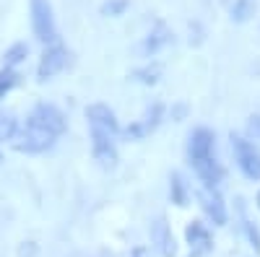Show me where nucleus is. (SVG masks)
<instances>
[{
    "label": "nucleus",
    "mask_w": 260,
    "mask_h": 257,
    "mask_svg": "<svg viewBox=\"0 0 260 257\" xmlns=\"http://www.w3.org/2000/svg\"><path fill=\"white\" fill-rule=\"evenodd\" d=\"M247 138L250 140H260V115H250L247 117Z\"/></svg>",
    "instance_id": "5701e85b"
},
{
    "label": "nucleus",
    "mask_w": 260,
    "mask_h": 257,
    "mask_svg": "<svg viewBox=\"0 0 260 257\" xmlns=\"http://www.w3.org/2000/svg\"><path fill=\"white\" fill-rule=\"evenodd\" d=\"M229 145H232V156H234V164L240 169V174L247 182H260V148L255 145V140H250L247 135H240V133H232Z\"/></svg>",
    "instance_id": "f03ea898"
},
{
    "label": "nucleus",
    "mask_w": 260,
    "mask_h": 257,
    "mask_svg": "<svg viewBox=\"0 0 260 257\" xmlns=\"http://www.w3.org/2000/svg\"><path fill=\"white\" fill-rule=\"evenodd\" d=\"M190 198H192V187L185 179V174L182 171H172L169 174V200L175 203L177 208H187Z\"/></svg>",
    "instance_id": "4468645a"
},
{
    "label": "nucleus",
    "mask_w": 260,
    "mask_h": 257,
    "mask_svg": "<svg viewBox=\"0 0 260 257\" xmlns=\"http://www.w3.org/2000/svg\"><path fill=\"white\" fill-rule=\"evenodd\" d=\"M21 83V73L13 68H0V101H3L16 86Z\"/></svg>",
    "instance_id": "aec40b11"
},
{
    "label": "nucleus",
    "mask_w": 260,
    "mask_h": 257,
    "mask_svg": "<svg viewBox=\"0 0 260 257\" xmlns=\"http://www.w3.org/2000/svg\"><path fill=\"white\" fill-rule=\"evenodd\" d=\"M187 112H190V106L185 101H175V104L169 106V115H172V120H175V122H182L187 117Z\"/></svg>",
    "instance_id": "4be33fe9"
},
{
    "label": "nucleus",
    "mask_w": 260,
    "mask_h": 257,
    "mask_svg": "<svg viewBox=\"0 0 260 257\" xmlns=\"http://www.w3.org/2000/svg\"><path fill=\"white\" fill-rule=\"evenodd\" d=\"M164 115H167V106L161 101L148 104L138 120H133L127 127H122V138L125 140H143V138H148L164 122Z\"/></svg>",
    "instance_id": "6e6552de"
},
{
    "label": "nucleus",
    "mask_w": 260,
    "mask_h": 257,
    "mask_svg": "<svg viewBox=\"0 0 260 257\" xmlns=\"http://www.w3.org/2000/svg\"><path fill=\"white\" fill-rule=\"evenodd\" d=\"M55 140H57L55 133H50V130H45V127H39V125L26 120V125L18 130V135L11 145L18 154H45L55 145Z\"/></svg>",
    "instance_id": "20e7f679"
},
{
    "label": "nucleus",
    "mask_w": 260,
    "mask_h": 257,
    "mask_svg": "<svg viewBox=\"0 0 260 257\" xmlns=\"http://www.w3.org/2000/svg\"><path fill=\"white\" fill-rule=\"evenodd\" d=\"M255 8L257 3L255 0H234L229 13H232V21H237V24H245V21H250L255 16Z\"/></svg>",
    "instance_id": "6ab92c4d"
},
{
    "label": "nucleus",
    "mask_w": 260,
    "mask_h": 257,
    "mask_svg": "<svg viewBox=\"0 0 260 257\" xmlns=\"http://www.w3.org/2000/svg\"><path fill=\"white\" fill-rule=\"evenodd\" d=\"M195 198H198V208L203 213V218L208 221V226L221 229V226L229 224V208H226V200L221 195V190L198 187L195 190Z\"/></svg>",
    "instance_id": "39448f33"
},
{
    "label": "nucleus",
    "mask_w": 260,
    "mask_h": 257,
    "mask_svg": "<svg viewBox=\"0 0 260 257\" xmlns=\"http://www.w3.org/2000/svg\"><path fill=\"white\" fill-rule=\"evenodd\" d=\"M185 244H187V257H208L216 249L213 231L203 218H192L185 224Z\"/></svg>",
    "instance_id": "0eeeda50"
},
{
    "label": "nucleus",
    "mask_w": 260,
    "mask_h": 257,
    "mask_svg": "<svg viewBox=\"0 0 260 257\" xmlns=\"http://www.w3.org/2000/svg\"><path fill=\"white\" fill-rule=\"evenodd\" d=\"M161 65L159 62H146V65H138L136 70H130V81H136L138 86H156L161 81Z\"/></svg>",
    "instance_id": "dca6fc26"
},
{
    "label": "nucleus",
    "mask_w": 260,
    "mask_h": 257,
    "mask_svg": "<svg viewBox=\"0 0 260 257\" xmlns=\"http://www.w3.org/2000/svg\"><path fill=\"white\" fill-rule=\"evenodd\" d=\"M86 120H89V127H96L102 133L122 138V125H120V120H117V115L110 104H102V101L89 104L86 106Z\"/></svg>",
    "instance_id": "f8f14e48"
},
{
    "label": "nucleus",
    "mask_w": 260,
    "mask_h": 257,
    "mask_svg": "<svg viewBox=\"0 0 260 257\" xmlns=\"http://www.w3.org/2000/svg\"><path fill=\"white\" fill-rule=\"evenodd\" d=\"M65 65H68V47L60 45V42H55V45L45 47V52H42V57H39L37 81H39V83L52 81L57 73L65 70Z\"/></svg>",
    "instance_id": "9d476101"
},
{
    "label": "nucleus",
    "mask_w": 260,
    "mask_h": 257,
    "mask_svg": "<svg viewBox=\"0 0 260 257\" xmlns=\"http://www.w3.org/2000/svg\"><path fill=\"white\" fill-rule=\"evenodd\" d=\"M130 257H156V254L148 244H136L133 249H130Z\"/></svg>",
    "instance_id": "b1692460"
},
{
    "label": "nucleus",
    "mask_w": 260,
    "mask_h": 257,
    "mask_svg": "<svg viewBox=\"0 0 260 257\" xmlns=\"http://www.w3.org/2000/svg\"><path fill=\"white\" fill-rule=\"evenodd\" d=\"M89 138H91V154L99 161V166L104 169H115L120 161V148H117V138L110 133H102L96 127H89Z\"/></svg>",
    "instance_id": "9b49d317"
},
{
    "label": "nucleus",
    "mask_w": 260,
    "mask_h": 257,
    "mask_svg": "<svg viewBox=\"0 0 260 257\" xmlns=\"http://www.w3.org/2000/svg\"><path fill=\"white\" fill-rule=\"evenodd\" d=\"M26 57H29V45L26 42H16V45H11L3 52V68H13L16 70V65H21Z\"/></svg>",
    "instance_id": "a211bd4d"
},
{
    "label": "nucleus",
    "mask_w": 260,
    "mask_h": 257,
    "mask_svg": "<svg viewBox=\"0 0 260 257\" xmlns=\"http://www.w3.org/2000/svg\"><path fill=\"white\" fill-rule=\"evenodd\" d=\"M0 161H3V154H0Z\"/></svg>",
    "instance_id": "a878e982"
},
{
    "label": "nucleus",
    "mask_w": 260,
    "mask_h": 257,
    "mask_svg": "<svg viewBox=\"0 0 260 257\" xmlns=\"http://www.w3.org/2000/svg\"><path fill=\"white\" fill-rule=\"evenodd\" d=\"M148 242L156 257H177L180 254V244L177 237L172 231V224L167 221V216H156L148 224Z\"/></svg>",
    "instance_id": "423d86ee"
},
{
    "label": "nucleus",
    "mask_w": 260,
    "mask_h": 257,
    "mask_svg": "<svg viewBox=\"0 0 260 257\" xmlns=\"http://www.w3.org/2000/svg\"><path fill=\"white\" fill-rule=\"evenodd\" d=\"M29 16H31V31L45 47L57 42V21L52 0H29Z\"/></svg>",
    "instance_id": "7ed1b4c3"
},
{
    "label": "nucleus",
    "mask_w": 260,
    "mask_h": 257,
    "mask_svg": "<svg viewBox=\"0 0 260 257\" xmlns=\"http://www.w3.org/2000/svg\"><path fill=\"white\" fill-rule=\"evenodd\" d=\"M255 208H257V210H260V190H257V192H255Z\"/></svg>",
    "instance_id": "393cba45"
},
{
    "label": "nucleus",
    "mask_w": 260,
    "mask_h": 257,
    "mask_svg": "<svg viewBox=\"0 0 260 257\" xmlns=\"http://www.w3.org/2000/svg\"><path fill=\"white\" fill-rule=\"evenodd\" d=\"M169 42H172V31H169L167 24H161V21H159V24L143 36V42H141L138 50H141L143 57H154V55H159V52L169 45Z\"/></svg>",
    "instance_id": "ddd939ff"
},
{
    "label": "nucleus",
    "mask_w": 260,
    "mask_h": 257,
    "mask_svg": "<svg viewBox=\"0 0 260 257\" xmlns=\"http://www.w3.org/2000/svg\"><path fill=\"white\" fill-rule=\"evenodd\" d=\"M127 8H130V0H104L99 13L104 18H120V16H125Z\"/></svg>",
    "instance_id": "412c9836"
},
{
    "label": "nucleus",
    "mask_w": 260,
    "mask_h": 257,
    "mask_svg": "<svg viewBox=\"0 0 260 257\" xmlns=\"http://www.w3.org/2000/svg\"><path fill=\"white\" fill-rule=\"evenodd\" d=\"M187 164L192 166L195 177H198L201 187L208 190H221L226 179V169L216 154V133L211 127H195L187 135Z\"/></svg>",
    "instance_id": "f257e3e1"
},
{
    "label": "nucleus",
    "mask_w": 260,
    "mask_h": 257,
    "mask_svg": "<svg viewBox=\"0 0 260 257\" xmlns=\"http://www.w3.org/2000/svg\"><path fill=\"white\" fill-rule=\"evenodd\" d=\"M21 130L18 117L11 109H0V143H13Z\"/></svg>",
    "instance_id": "f3484780"
},
{
    "label": "nucleus",
    "mask_w": 260,
    "mask_h": 257,
    "mask_svg": "<svg viewBox=\"0 0 260 257\" xmlns=\"http://www.w3.org/2000/svg\"><path fill=\"white\" fill-rule=\"evenodd\" d=\"M26 120L39 125V127H45V130H50V133H55L57 138L62 133H68V117H65V112L60 109V106H55L50 101H39L34 109L29 112Z\"/></svg>",
    "instance_id": "1a4fd4ad"
},
{
    "label": "nucleus",
    "mask_w": 260,
    "mask_h": 257,
    "mask_svg": "<svg viewBox=\"0 0 260 257\" xmlns=\"http://www.w3.org/2000/svg\"><path fill=\"white\" fill-rule=\"evenodd\" d=\"M240 205H237V210H240V231H242V237L245 242L250 244V249L260 257V226L247 216V208H245V200H237Z\"/></svg>",
    "instance_id": "2eb2a0df"
}]
</instances>
